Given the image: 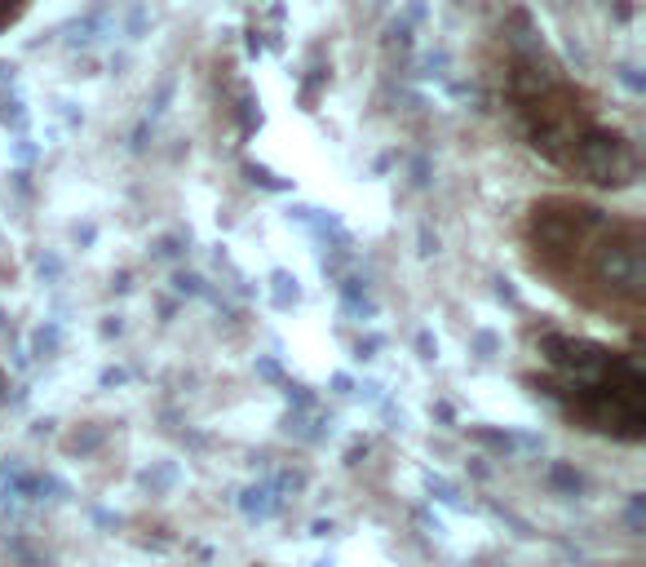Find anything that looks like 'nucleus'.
Instances as JSON below:
<instances>
[{"label": "nucleus", "mask_w": 646, "mask_h": 567, "mask_svg": "<svg viewBox=\"0 0 646 567\" xmlns=\"http://www.w3.org/2000/svg\"><path fill=\"white\" fill-rule=\"evenodd\" d=\"M518 249L532 275L585 315L638 328L646 311V226L589 195L554 191L527 204Z\"/></svg>", "instance_id": "f257e3e1"}, {"label": "nucleus", "mask_w": 646, "mask_h": 567, "mask_svg": "<svg viewBox=\"0 0 646 567\" xmlns=\"http://www.w3.org/2000/svg\"><path fill=\"white\" fill-rule=\"evenodd\" d=\"M496 89L514 133L567 178L616 191L638 178V146L616 129L603 102L549 53L536 31H501Z\"/></svg>", "instance_id": "f03ea898"}, {"label": "nucleus", "mask_w": 646, "mask_h": 567, "mask_svg": "<svg viewBox=\"0 0 646 567\" xmlns=\"http://www.w3.org/2000/svg\"><path fill=\"white\" fill-rule=\"evenodd\" d=\"M558 417L612 444L646 439V377L634 351L545 328L536 337V373L527 377Z\"/></svg>", "instance_id": "7ed1b4c3"}, {"label": "nucleus", "mask_w": 646, "mask_h": 567, "mask_svg": "<svg viewBox=\"0 0 646 567\" xmlns=\"http://www.w3.org/2000/svg\"><path fill=\"white\" fill-rule=\"evenodd\" d=\"M31 4H36V0H0V36H4L9 27H18V22L31 13Z\"/></svg>", "instance_id": "20e7f679"}]
</instances>
